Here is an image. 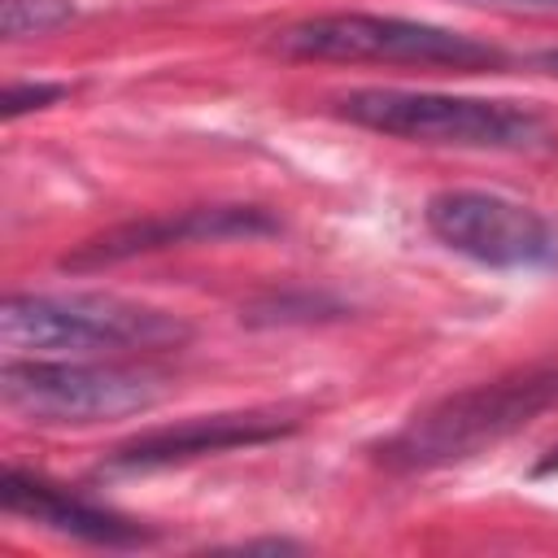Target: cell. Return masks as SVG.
I'll return each instance as SVG.
<instances>
[{
	"label": "cell",
	"instance_id": "1",
	"mask_svg": "<svg viewBox=\"0 0 558 558\" xmlns=\"http://www.w3.org/2000/svg\"><path fill=\"white\" fill-rule=\"evenodd\" d=\"M554 405H558L554 366H532V371H514L501 379H484L405 418L388 440L375 445V458L388 471H436V466L484 453L488 445L523 432L532 418H541Z\"/></svg>",
	"mask_w": 558,
	"mask_h": 558
},
{
	"label": "cell",
	"instance_id": "2",
	"mask_svg": "<svg viewBox=\"0 0 558 558\" xmlns=\"http://www.w3.org/2000/svg\"><path fill=\"white\" fill-rule=\"evenodd\" d=\"M187 340H192V327L179 314L135 305L122 296H100V292H70V296L17 292L0 310V344L17 357L157 353V349H179Z\"/></svg>",
	"mask_w": 558,
	"mask_h": 558
},
{
	"label": "cell",
	"instance_id": "3",
	"mask_svg": "<svg viewBox=\"0 0 558 558\" xmlns=\"http://www.w3.org/2000/svg\"><path fill=\"white\" fill-rule=\"evenodd\" d=\"M336 113L362 131L432 144V148H475V153H532L549 144V122L514 100L445 96V92H401L362 87L331 100Z\"/></svg>",
	"mask_w": 558,
	"mask_h": 558
},
{
	"label": "cell",
	"instance_id": "4",
	"mask_svg": "<svg viewBox=\"0 0 558 558\" xmlns=\"http://www.w3.org/2000/svg\"><path fill=\"white\" fill-rule=\"evenodd\" d=\"M275 52L292 61L344 65H432V70H506L510 57L475 35L392 17V13H323L275 35Z\"/></svg>",
	"mask_w": 558,
	"mask_h": 558
},
{
	"label": "cell",
	"instance_id": "5",
	"mask_svg": "<svg viewBox=\"0 0 558 558\" xmlns=\"http://www.w3.org/2000/svg\"><path fill=\"white\" fill-rule=\"evenodd\" d=\"M166 397V379L131 362L92 357H9L0 366V401L35 427H87L144 414Z\"/></svg>",
	"mask_w": 558,
	"mask_h": 558
},
{
	"label": "cell",
	"instance_id": "6",
	"mask_svg": "<svg viewBox=\"0 0 558 558\" xmlns=\"http://www.w3.org/2000/svg\"><path fill=\"white\" fill-rule=\"evenodd\" d=\"M423 222L445 248H453L480 266L541 270V266L558 262V227L541 209L497 196V192L445 187V192L427 196Z\"/></svg>",
	"mask_w": 558,
	"mask_h": 558
},
{
	"label": "cell",
	"instance_id": "7",
	"mask_svg": "<svg viewBox=\"0 0 558 558\" xmlns=\"http://www.w3.org/2000/svg\"><path fill=\"white\" fill-rule=\"evenodd\" d=\"M275 231H279V218L257 205H196V209H174V214L109 227V231L83 240L61 266L65 270H100V266H113V262H126L140 253H157V248L253 240V235H275Z\"/></svg>",
	"mask_w": 558,
	"mask_h": 558
},
{
	"label": "cell",
	"instance_id": "8",
	"mask_svg": "<svg viewBox=\"0 0 558 558\" xmlns=\"http://www.w3.org/2000/svg\"><path fill=\"white\" fill-rule=\"evenodd\" d=\"M296 432V418H283L275 410H248V414H205L187 418L174 427H153L109 453V471H161L174 462H192L205 453H227V449H248L266 445Z\"/></svg>",
	"mask_w": 558,
	"mask_h": 558
},
{
	"label": "cell",
	"instance_id": "9",
	"mask_svg": "<svg viewBox=\"0 0 558 558\" xmlns=\"http://www.w3.org/2000/svg\"><path fill=\"white\" fill-rule=\"evenodd\" d=\"M0 506H4V514L31 519L48 532H61V536L87 541V545H105V549H131V545H148L157 536L153 527H140L135 519H122L70 488L48 484L17 466H9L0 480Z\"/></svg>",
	"mask_w": 558,
	"mask_h": 558
},
{
	"label": "cell",
	"instance_id": "10",
	"mask_svg": "<svg viewBox=\"0 0 558 558\" xmlns=\"http://www.w3.org/2000/svg\"><path fill=\"white\" fill-rule=\"evenodd\" d=\"M74 17L70 0H4L0 4V31L4 39H31L65 26Z\"/></svg>",
	"mask_w": 558,
	"mask_h": 558
},
{
	"label": "cell",
	"instance_id": "11",
	"mask_svg": "<svg viewBox=\"0 0 558 558\" xmlns=\"http://www.w3.org/2000/svg\"><path fill=\"white\" fill-rule=\"evenodd\" d=\"M65 92H70L65 83H9L4 96H0V113L13 122V118H22V113H31V109L57 105Z\"/></svg>",
	"mask_w": 558,
	"mask_h": 558
},
{
	"label": "cell",
	"instance_id": "12",
	"mask_svg": "<svg viewBox=\"0 0 558 558\" xmlns=\"http://www.w3.org/2000/svg\"><path fill=\"white\" fill-rule=\"evenodd\" d=\"M532 65H536V70H545V74H554V78H558V48H545V52H536V57H532Z\"/></svg>",
	"mask_w": 558,
	"mask_h": 558
},
{
	"label": "cell",
	"instance_id": "13",
	"mask_svg": "<svg viewBox=\"0 0 558 558\" xmlns=\"http://www.w3.org/2000/svg\"><path fill=\"white\" fill-rule=\"evenodd\" d=\"M493 4H514V9H554V13H558V0H493Z\"/></svg>",
	"mask_w": 558,
	"mask_h": 558
},
{
	"label": "cell",
	"instance_id": "14",
	"mask_svg": "<svg viewBox=\"0 0 558 558\" xmlns=\"http://www.w3.org/2000/svg\"><path fill=\"white\" fill-rule=\"evenodd\" d=\"M549 471H558V449H554V453H549V458L536 466V475H549Z\"/></svg>",
	"mask_w": 558,
	"mask_h": 558
}]
</instances>
